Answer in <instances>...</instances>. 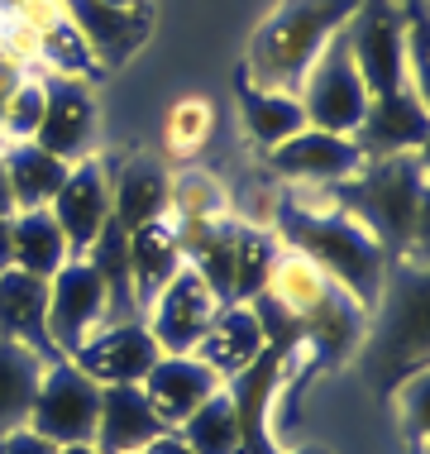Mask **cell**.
I'll list each match as a JSON object with an SVG mask.
<instances>
[{"label": "cell", "mask_w": 430, "mask_h": 454, "mask_svg": "<svg viewBox=\"0 0 430 454\" xmlns=\"http://www.w3.org/2000/svg\"><path fill=\"white\" fill-rule=\"evenodd\" d=\"M48 364H53L48 354L0 335V435L20 431V426L29 421L34 392H39V378H43Z\"/></svg>", "instance_id": "obj_24"}, {"label": "cell", "mask_w": 430, "mask_h": 454, "mask_svg": "<svg viewBox=\"0 0 430 454\" xmlns=\"http://www.w3.org/2000/svg\"><path fill=\"white\" fill-rule=\"evenodd\" d=\"M325 292H330V278L311 259H306V254H297V249H287V244H282L258 297L273 301L278 311H287L292 321H306V316L325 301Z\"/></svg>", "instance_id": "obj_23"}, {"label": "cell", "mask_w": 430, "mask_h": 454, "mask_svg": "<svg viewBox=\"0 0 430 454\" xmlns=\"http://www.w3.org/2000/svg\"><path fill=\"white\" fill-rule=\"evenodd\" d=\"M153 359H158L153 335L144 330V321H129V316H115V321L101 325L77 354H72V364H77L86 378H96L101 387L144 383V373L153 368Z\"/></svg>", "instance_id": "obj_11"}, {"label": "cell", "mask_w": 430, "mask_h": 454, "mask_svg": "<svg viewBox=\"0 0 430 454\" xmlns=\"http://www.w3.org/2000/svg\"><path fill=\"white\" fill-rule=\"evenodd\" d=\"M220 387H225V378H220L206 359H196V354H158L153 368L139 383V392L149 397L153 416L168 431H177V426L187 421L206 397H215Z\"/></svg>", "instance_id": "obj_12"}, {"label": "cell", "mask_w": 430, "mask_h": 454, "mask_svg": "<svg viewBox=\"0 0 430 454\" xmlns=\"http://www.w3.org/2000/svg\"><path fill=\"white\" fill-rule=\"evenodd\" d=\"M282 249L273 225H258V220H239L235 215V259H230V301H254L268 282V268H273Z\"/></svg>", "instance_id": "obj_25"}, {"label": "cell", "mask_w": 430, "mask_h": 454, "mask_svg": "<svg viewBox=\"0 0 430 454\" xmlns=\"http://www.w3.org/2000/svg\"><path fill=\"white\" fill-rule=\"evenodd\" d=\"M182 263H187V254H182V225H177V215H172V211H163V215L144 220V225L125 230L129 292H134V301H139V306L149 301Z\"/></svg>", "instance_id": "obj_13"}, {"label": "cell", "mask_w": 430, "mask_h": 454, "mask_svg": "<svg viewBox=\"0 0 430 454\" xmlns=\"http://www.w3.org/2000/svg\"><path fill=\"white\" fill-rule=\"evenodd\" d=\"M177 435L187 440L192 454H244V431L235 402H230V387H220L215 397H206L187 421L177 426Z\"/></svg>", "instance_id": "obj_28"}, {"label": "cell", "mask_w": 430, "mask_h": 454, "mask_svg": "<svg viewBox=\"0 0 430 454\" xmlns=\"http://www.w3.org/2000/svg\"><path fill=\"white\" fill-rule=\"evenodd\" d=\"M48 211L63 225L72 254L96 249V239L110 230V168L101 163V153H91V158L67 168V177L58 187V196L48 201Z\"/></svg>", "instance_id": "obj_10"}, {"label": "cell", "mask_w": 430, "mask_h": 454, "mask_svg": "<svg viewBox=\"0 0 430 454\" xmlns=\"http://www.w3.org/2000/svg\"><path fill=\"white\" fill-rule=\"evenodd\" d=\"M115 292H110L106 273L86 254L67 259L48 278V345L58 359H72L101 325L115 321Z\"/></svg>", "instance_id": "obj_3"}, {"label": "cell", "mask_w": 430, "mask_h": 454, "mask_svg": "<svg viewBox=\"0 0 430 454\" xmlns=\"http://www.w3.org/2000/svg\"><path fill=\"white\" fill-rule=\"evenodd\" d=\"M58 454H101V450H96V445H63Z\"/></svg>", "instance_id": "obj_37"}, {"label": "cell", "mask_w": 430, "mask_h": 454, "mask_svg": "<svg viewBox=\"0 0 430 454\" xmlns=\"http://www.w3.org/2000/svg\"><path fill=\"white\" fill-rule=\"evenodd\" d=\"M344 206L359 220H368L378 239L407 244L426 235V158L421 153H397V158H368L364 173L340 187Z\"/></svg>", "instance_id": "obj_2"}, {"label": "cell", "mask_w": 430, "mask_h": 454, "mask_svg": "<svg viewBox=\"0 0 430 454\" xmlns=\"http://www.w3.org/2000/svg\"><path fill=\"white\" fill-rule=\"evenodd\" d=\"M402 392H407V397H411V402H407V407H402V402H397V411H402V416H411V421H407V426H411V431H416V435H421V431H426V378H421V373H416V378H411V383H402Z\"/></svg>", "instance_id": "obj_32"}, {"label": "cell", "mask_w": 430, "mask_h": 454, "mask_svg": "<svg viewBox=\"0 0 430 454\" xmlns=\"http://www.w3.org/2000/svg\"><path fill=\"white\" fill-rule=\"evenodd\" d=\"M220 306L225 301L211 292V282L196 273V268L182 263L177 273L144 301V330L153 335L158 354H196V345H201L206 325H211V316Z\"/></svg>", "instance_id": "obj_7"}, {"label": "cell", "mask_w": 430, "mask_h": 454, "mask_svg": "<svg viewBox=\"0 0 430 454\" xmlns=\"http://www.w3.org/2000/svg\"><path fill=\"white\" fill-rule=\"evenodd\" d=\"M63 158L43 153L39 144H5L0 149V192H5V206L10 211H39L58 196L67 177Z\"/></svg>", "instance_id": "obj_18"}, {"label": "cell", "mask_w": 430, "mask_h": 454, "mask_svg": "<svg viewBox=\"0 0 430 454\" xmlns=\"http://www.w3.org/2000/svg\"><path fill=\"white\" fill-rule=\"evenodd\" d=\"M0 335L58 359L53 345H48V282L43 278L20 273V268L0 273Z\"/></svg>", "instance_id": "obj_19"}, {"label": "cell", "mask_w": 430, "mask_h": 454, "mask_svg": "<svg viewBox=\"0 0 430 454\" xmlns=\"http://www.w3.org/2000/svg\"><path fill=\"white\" fill-rule=\"evenodd\" d=\"M364 158H397L426 149V96L416 91H387L368 101L364 129L354 134Z\"/></svg>", "instance_id": "obj_14"}, {"label": "cell", "mask_w": 430, "mask_h": 454, "mask_svg": "<svg viewBox=\"0 0 430 454\" xmlns=\"http://www.w3.org/2000/svg\"><path fill=\"white\" fill-rule=\"evenodd\" d=\"M273 168L278 187H316V192H340L364 173V149L349 134H330V129H311L292 134L287 144H278L273 153H263Z\"/></svg>", "instance_id": "obj_6"}, {"label": "cell", "mask_w": 430, "mask_h": 454, "mask_svg": "<svg viewBox=\"0 0 430 454\" xmlns=\"http://www.w3.org/2000/svg\"><path fill=\"white\" fill-rule=\"evenodd\" d=\"M139 454H144V450H139Z\"/></svg>", "instance_id": "obj_39"}, {"label": "cell", "mask_w": 430, "mask_h": 454, "mask_svg": "<svg viewBox=\"0 0 430 454\" xmlns=\"http://www.w3.org/2000/svg\"><path fill=\"white\" fill-rule=\"evenodd\" d=\"M168 211V173L149 158H134L120 173H110V225L134 230L144 220Z\"/></svg>", "instance_id": "obj_22"}, {"label": "cell", "mask_w": 430, "mask_h": 454, "mask_svg": "<svg viewBox=\"0 0 430 454\" xmlns=\"http://www.w3.org/2000/svg\"><path fill=\"white\" fill-rule=\"evenodd\" d=\"M263 354H268V335H263V321H258L254 301H225L211 316L201 345H196V359H206L225 383L235 373H244L249 364H258Z\"/></svg>", "instance_id": "obj_15"}, {"label": "cell", "mask_w": 430, "mask_h": 454, "mask_svg": "<svg viewBox=\"0 0 430 454\" xmlns=\"http://www.w3.org/2000/svg\"><path fill=\"white\" fill-rule=\"evenodd\" d=\"M34 144L43 153L63 158V163H82V158L96 153V144H101V101H96L91 82L48 77V106Z\"/></svg>", "instance_id": "obj_8"}, {"label": "cell", "mask_w": 430, "mask_h": 454, "mask_svg": "<svg viewBox=\"0 0 430 454\" xmlns=\"http://www.w3.org/2000/svg\"><path fill=\"white\" fill-rule=\"evenodd\" d=\"M15 77H20L15 67H10V63H0V110H5V96H10V87H15Z\"/></svg>", "instance_id": "obj_35"}, {"label": "cell", "mask_w": 430, "mask_h": 454, "mask_svg": "<svg viewBox=\"0 0 430 454\" xmlns=\"http://www.w3.org/2000/svg\"><path fill=\"white\" fill-rule=\"evenodd\" d=\"M0 454H58V445H48L43 435H34L29 426H20V431L0 435Z\"/></svg>", "instance_id": "obj_31"}, {"label": "cell", "mask_w": 430, "mask_h": 454, "mask_svg": "<svg viewBox=\"0 0 430 454\" xmlns=\"http://www.w3.org/2000/svg\"><path fill=\"white\" fill-rule=\"evenodd\" d=\"M39 72L43 77H72V82H96L106 72L96 48L86 43V34L67 20V10H63V20L39 29Z\"/></svg>", "instance_id": "obj_27"}, {"label": "cell", "mask_w": 430, "mask_h": 454, "mask_svg": "<svg viewBox=\"0 0 430 454\" xmlns=\"http://www.w3.org/2000/svg\"><path fill=\"white\" fill-rule=\"evenodd\" d=\"M239 125L244 139L258 153H273L278 144H287L292 134L306 129V110L297 101V91H268V87H239Z\"/></svg>", "instance_id": "obj_21"}, {"label": "cell", "mask_w": 430, "mask_h": 454, "mask_svg": "<svg viewBox=\"0 0 430 454\" xmlns=\"http://www.w3.org/2000/svg\"><path fill=\"white\" fill-rule=\"evenodd\" d=\"M215 134V106L201 96H182L163 120V144L172 158H196Z\"/></svg>", "instance_id": "obj_30"}, {"label": "cell", "mask_w": 430, "mask_h": 454, "mask_svg": "<svg viewBox=\"0 0 430 454\" xmlns=\"http://www.w3.org/2000/svg\"><path fill=\"white\" fill-rule=\"evenodd\" d=\"M67 259H77V254H72L63 225L53 220L48 206H39V211H10V268L48 282Z\"/></svg>", "instance_id": "obj_20"}, {"label": "cell", "mask_w": 430, "mask_h": 454, "mask_svg": "<svg viewBox=\"0 0 430 454\" xmlns=\"http://www.w3.org/2000/svg\"><path fill=\"white\" fill-rule=\"evenodd\" d=\"M364 10V0H278L258 20L249 48H244V82L268 91H297L306 67L340 39Z\"/></svg>", "instance_id": "obj_1"}, {"label": "cell", "mask_w": 430, "mask_h": 454, "mask_svg": "<svg viewBox=\"0 0 430 454\" xmlns=\"http://www.w3.org/2000/svg\"><path fill=\"white\" fill-rule=\"evenodd\" d=\"M168 211L177 215V225H211V220L235 215V201L215 173L182 168V173H168Z\"/></svg>", "instance_id": "obj_26"}, {"label": "cell", "mask_w": 430, "mask_h": 454, "mask_svg": "<svg viewBox=\"0 0 430 454\" xmlns=\"http://www.w3.org/2000/svg\"><path fill=\"white\" fill-rule=\"evenodd\" d=\"M29 5H34V0H0V20H20Z\"/></svg>", "instance_id": "obj_34"}, {"label": "cell", "mask_w": 430, "mask_h": 454, "mask_svg": "<svg viewBox=\"0 0 430 454\" xmlns=\"http://www.w3.org/2000/svg\"><path fill=\"white\" fill-rule=\"evenodd\" d=\"M106 5H149V0H106Z\"/></svg>", "instance_id": "obj_38"}, {"label": "cell", "mask_w": 430, "mask_h": 454, "mask_svg": "<svg viewBox=\"0 0 430 454\" xmlns=\"http://www.w3.org/2000/svg\"><path fill=\"white\" fill-rule=\"evenodd\" d=\"M163 431L168 426L153 416L139 383L101 387V416H96V440H91L101 454H139V450H149Z\"/></svg>", "instance_id": "obj_17"}, {"label": "cell", "mask_w": 430, "mask_h": 454, "mask_svg": "<svg viewBox=\"0 0 430 454\" xmlns=\"http://www.w3.org/2000/svg\"><path fill=\"white\" fill-rule=\"evenodd\" d=\"M96 416H101V383L86 378L72 359H53L39 378V392H34L24 426L63 450V445H91Z\"/></svg>", "instance_id": "obj_5"}, {"label": "cell", "mask_w": 430, "mask_h": 454, "mask_svg": "<svg viewBox=\"0 0 430 454\" xmlns=\"http://www.w3.org/2000/svg\"><path fill=\"white\" fill-rule=\"evenodd\" d=\"M282 454H330L325 445H297V450H282Z\"/></svg>", "instance_id": "obj_36"}, {"label": "cell", "mask_w": 430, "mask_h": 454, "mask_svg": "<svg viewBox=\"0 0 430 454\" xmlns=\"http://www.w3.org/2000/svg\"><path fill=\"white\" fill-rule=\"evenodd\" d=\"M43 106H48V77L39 67L20 72L15 87L5 96V110H0V149H5V144H34Z\"/></svg>", "instance_id": "obj_29"}, {"label": "cell", "mask_w": 430, "mask_h": 454, "mask_svg": "<svg viewBox=\"0 0 430 454\" xmlns=\"http://www.w3.org/2000/svg\"><path fill=\"white\" fill-rule=\"evenodd\" d=\"M297 101L306 110V125L311 129H330V134H359L364 129V115H368V91L359 63L349 53V34L325 43V53L306 67L301 87H297Z\"/></svg>", "instance_id": "obj_4"}, {"label": "cell", "mask_w": 430, "mask_h": 454, "mask_svg": "<svg viewBox=\"0 0 430 454\" xmlns=\"http://www.w3.org/2000/svg\"><path fill=\"white\" fill-rule=\"evenodd\" d=\"M67 20L86 34L101 67H115L149 39V5H106V0H63Z\"/></svg>", "instance_id": "obj_16"}, {"label": "cell", "mask_w": 430, "mask_h": 454, "mask_svg": "<svg viewBox=\"0 0 430 454\" xmlns=\"http://www.w3.org/2000/svg\"><path fill=\"white\" fill-rule=\"evenodd\" d=\"M144 454H192V450H187V440H182L177 431H163Z\"/></svg>", "instance_id": "obj_33"}, {"label": "cell", "mask_w": 430, "mask_h": 454, "mask_svg": "<svg viewBox=\"0 0 430 454\" xmlns=\"http://www.w3.org/2000/svg\"><path fill=\"white\" fill-rule=\"evenodd\" d=\"M349 53L359 63L364 82L373 96H387V91H411L407 87V20L387 5H373V10H359L349 29Z\"/></svg>", "instance_id": "obj_9"}]
</instances>
